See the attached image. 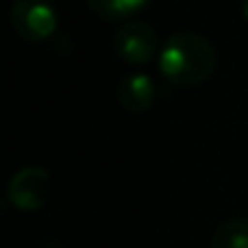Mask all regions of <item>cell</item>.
<instances>
[{
    "mask_svg": "<svg viewBox=\"0 0 248 248\" xmlns=\"http://www.w3.org/2000/svg\"><path fill=\"white\" fill-rule=\"evenodd\" d=\"M159 72L168 83L179 87H194L214 74L218 55L205 35L181 31L166 39L157 57Z\"/></svg>",
    "mask_w": 248,
    "mask_h": 248,
    "instance_id": "obj_1",
    "label": "cell"
},
{
    "mask_svg": "<svg viewBox=\"0 0 248 248\" xmlns=\"http://www.w3.org/2000/svg\"><path fill=\"white\" fill-rule=\"evenodd\" d=\"M9 20L26 42H44L57 31V9L50 0H13Z\"/></svg>",
    "mask_w": 248,
    "mask_h": 248,
    "instance_id": "obj_2",
    "label": "cell"
},
{
    "mask_svg": "<svg viewBox=\"0 0 248 248\" xmlns=\"http://www.w3.org/2000/svg\"><path fill=\"white\" fill-rule=\"evenodd\" d=\"M113 48L122 61L131 65H146L159 57V37L157 31L141 20L124 22L113 35Z\"/></svg>",
    "mask_w": 248,
    "mask_h": 248,
    "instance_id": "obj_3",
    "label": "cell"
},
{
    "mask_svg": "<svg viewBox=\"0 0 248 248\" xmlns=\"http://www.w3.org/2000/svg\"><path fill=\"white\" fill-rule=\"evenodd\" d=\"M50 194V174L39 166H24L11 176L7 198L20 211H37L46 205Z\"/></svg>",
    "mask_w": 248,
    "mask_h": 248,
    "instance_id": "obj_4",
    "label": "cell"
},
{
    "mask_svg": "<svg viewBox=\"0 0 248 248\" xmlns=\"http://www.w3.org/2000/svg\"><path fill=\"white\" fill-rule=\"evenodd\" d=\"M116 96H118V103H120L126 111L141 113L153 107L155 98H157V87H155L153 78H150L148 74L133 72L120 81Z\"/></svg>",
    "mask_w": 248,
    "mask_h": 248,
    "instance_id": "obj_5",
    "label": "cell"
},
{
    "mask_svg": "<svg viewBox=\"0 0 248 248\" xmlns=\"http://www.w3.org/2000/svg\"><path fill=\"white\" fill-rule=\"evenodd\" d=\"M87 7L107 22L128 20L148 4V0H85Z\"/></svg>",
    "mask_w": 248,
    "mask_h": 248,
    "instance_id": "obj_6",
    "label": "cell"
},
{
    "mask_svg": "<svg viewBox=\"0 0 248 248\" xmlns=\"http://www.w3.org/2000/svg\"><path fill=\"white\" fill-rule=\"evenodd\" d=\"M209 248H248V218H231L216 229Z\"/></svg>",
    "mask_w": 248,
    "mask_h": 248,
    "instance_id": "obj_7",
    "label": "cell"
},
{
    "mask_svg": "<svg viewBox=\"0 0 248 248\" xmlns=\"http://www.w3.org/2000/svg\"><path fill=\"white\" fill-rule=\"evenodd\" d=\"M242 16H244V20L248 22V0H244V2H242Z\"/></svg>",
    "mask_w": 248,
    "mask_h": 248,
    "instance_id": "obj_8",
    "label": "cell"
}]
</instances>
